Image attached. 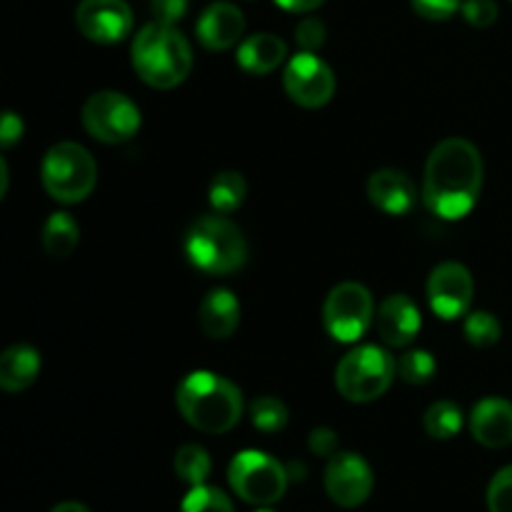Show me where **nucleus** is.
Masks as SVG:
<instances>
[{
    "label": "nucleus",
    "mask_w": 512,
    "mask_h": 512,
    "mask_svg": "<svg viewBox=\"0 0 512 512\" xmlns=\"http://www.w3.org/2000/svg\"><path fill=\"white\" fill-rule=\"evenodd\" d=\"M75 25L93 43L113 45L133 30V10L125 0H80Z\"/></svg>",
    "instance_id": "f8f14e48"
},
{
    "label": "nucleus",
    "mask_w": 512,
    "mask_h": 512,
    "mask_svg": "<svg viewBox=\"0 0 512 512\" xmlns=\"http://www.w3.org/2000/svg\"><path fill=\"white\" fill-rule=\"evenodd\" d=\"M420 325H423V318H420L418 305L403 293L388 295L375 315L380 340L390 348H405L413 343L420 333Z\"/></svg>",
    "instance_id": "4468645a"
},
{
    "label": "nucleus",
    "mask_w": 512,
    "mask_h": 512,
    "mask_svg": "<svg viewBox=\"0 0 512 512\" xmlns=\"http://www.w3.org/2000/svg\"><path fill=\"white\" fill-rule=\"evenodd\" d=\"M415 13L428 20H448L463 5V0H410Z\"/></svg>",
    "instance_id": "2f4dec72"
},
{
    "label": "nucleus",
    "mask_w": 512,
    "mask_h": 512,
    "mask_svg": "<svg viewBox=\"0 0 512 512\" xmlns=\"http://www.w3.org/2000/svg\"><path fill=\"white\" fill-rule=\"evenodd\" d=\"M83 125L88 135L108 145L125 143L140 130V110L118 90L93 93L83 105Z\"/></svg>",
    "instance_id": "1a4fd4ad"
},
{
    "label": "nucleus",
    "mask_w": 512,
    "mask_h": 512,
    "mask_svg": "<svg viewBox=\"0 0 512 512\" xmlns=\"http://www.w3.org/2000/svg\"><path fill=\"white\" fill-rule=\"evenodd\" d=\"M80 228L70 213H53L43 225V248L53 258H68L78 248Z\"/></svg>",
    "instance_id": "412c9836"
},
{
    "label": "nucleus",
    "mask_w": 512,
    "mask_h": 512,
    "mask_svg": "<svg viewBox=\"0 0 512 512\" xmlns=\"http://www.w3.org/2000/svg\"><path fill=\"white\" fill-rule=\"evenodd\" d=\"M288 408H285L283 400L273 398V395H263V398L253 400L250 403V420H253L255 428L265 435L280 433V430L288 425Z\"/></svg>",
    "instance_id": "393cba45"
},
{
    "label": "nucleus",
    "mask_w": 512,
    "mask_h": 512,
    "mask_svg": "<svg viewBox=\"0 0 512 512\" xmlns=\"http://www.w3.org/2000/svg\"><path fill=\"white\" fill-rule=\"evenodd\" d=\"M180 512H235L233 503L228 495L218 488H208V485H198L190 490L183 500Z\"/></svg>",
    "instance_id": "cd10ccee"
},
{
    "label": "nucleus",
    "mask_w": 512,
    "mask_h": 512,
    "mask_svg": "<svg viewBox=\"0 0 512 512\" xmlns=\"http://www.w3.org/2000/svg\"><path fill=\"white\" fill-rule=\"evenodd\" d=\"M460 13L473 28H490L498 20V3L495 0H463Z\"/></svg>",
    "instance_id": "c756f323"
},
{
    "label": "nucleus",
    "mask_w": 512,
    "mask_h": 512,
    "mask_svg": "<svg viewBox=\"0 0 512 512\" xmlns=\"http://www.w3.org/2000/svg\"><path fill=\"white\" fill-rule=\"evenodd\" d=\"M40 353L33 345H10L0 353V390L23 393L38 380Z\"/></svg>",
    "instance_id": "6ab92c4d"
},
{
    "label": "nucleus",
    "mask_w": 512,
    "mask_h": 512,
    "mask_svg": "<svg viewBox=\"0 0 512 512\" xmlns=\"http://www.w3.org/2000/svg\"><path fill=\"white\" fill-rule=\"evenodd\" d=\"M198 320L208 338H230L240 325V300L225 288L210 290L203 298V303H200Z\"/></svg>",
    "instance_id": "a211bd4d"
},
{
    "label": "nucleus",
    "mask_w": 512,
    "mask_h": 512,
    "mask_svg": "<svg viewBox=\"0 0 512 512\" xmlns=\"http://www.w3.org/2000/svg\"><path fill=\"white\" fill-rule=\"evenodd\" d=\"M308 445L315 455H320V458H333V455L338 453V433L330 428H315L313 433H310Z\"/></svg>",
    "instance_id": "72a5a7b5"
},
{
    "label": "nucleus",
    "mask_w": 512,
    "mask_h": 512,
    "mask_svg": "<svg viewBox=\"0 0 512 512\" xmlns=\"http://www.w3.org/2000/svg\"><path fill=\"white\" fill-rule=\"evenodd\" d=\"M375 320L373 295L360 283H340L323 305L325 330L338 343H358Z\"/></svg>",
    "instance_id": "6e6552de"
},
{
    "label": "nucleus",
    "mask_w": 512,
    "mask_h": 512,
    "mask_svg": "<svg viewBox=\"0 0 512 512\" xmlns=\"http://www.w3.org/2000/svg\"><path fill=\"white\" fill-rule=\"evenodd\" d=\"M25 133V123L15 110H0V150L13 148Z\"/></svg>",
    "instance_id": "473e14b6"
},
{
    "label": "nucleus",
    "mask_w": 512,
    "mask_h": 512,
    "mask_svg": "<svg viewBox=\"0 0 512 512\" xmlns=\"http://www.w3.org/2000/svg\"><path fill=\"white\" fill-rule=\"evenodd\" d=\"M185 255L208 275H230L248 260V243L238 225L223 215L198 218L185 233Z\"/></svg>",
    "instance_id": "20e7f679"
},
{
    "label": "nucleus",
    "mask_w": 512,
    "mask_h": 512,
    "mask_svg": "<svg viewBox=\"0 0 512 512\" xmlns=\"http://www.w3.org/2000/svg\"><path fill=\"white\" fill-rule=\"evenodd\" d=\"M325 490L340 508H358L373 493V470L355 453H335L325 468Z\"/></svg>",
    "instance_id": "ddd939ff"
},
{
    "label": "nucleus",
    "mask_w": 512,
    "mask_h": 512,
    "mask_svg": "<svg viewBox=\"0 0 512 512\" xmlns=\"http://www.w3.org/2000/svg\"><path fill=\"white\" fill-rule=\"evenodd\" d=\"M188 10V0H153V13L160 23L173 25Z\"/></svg>",
    "instance_id": "f704fd0d"
},
{
    "label": "nucleus",
    "mask_w": 512,
    "mask_h": 512,
    "mask_svg": "<svg viewBox=\"0 0 512 512\" xmlns=\"http://www.w3.org/2000/svg\"><path fill=\"white\" fill-rule=\"evenodd\" d=\"M275 3H278L280 8L290 10V13H310V10H315L318 5H323L325 0H275Z\"/></svg>",
    "instance_id": "c9c22d12"
},
{
    "label": "nucleus",
    "mask_w": 512,
    "mask_h": 512,
    "mask_svg": "<svg viewBox=\"0 0 512 512\" xmlns=\"http://www.w3.org/2000/svg\"><path fill=\"white\" fill-rule=\"evenodd\" d=\"M40 180L50 198L73 205L93 193L98 183V165L83 145L58 143L45 153Z\"/></svg>",
    "instance_id": "39448f33"
},
{
    "label": "nucleus",
    "mask_w": 512,
    "mask_h": 512,
    "mask_svg": "<svg viewBox=\"0 0 512 512\" xmlns=\"http://www.w3.org/2000/svg\"><path fill=\"white\" fill-rule=\"evenodd\" d=\"M435 368H438V363H435V358L428 350H408L405 355H400L398 365H395V373L405 383L425 385L428 380H433Z\"/></svg>",
    "instance_id": "bb28decb"
},
{
    "label": "nucleus",
    "mask_w": 512,
    "mask_h": 512,
    "mask_svg": "<svg viewBox=\"0 0 512 512\" xmlns=\"http://www.w3.org/2000/svg\"><path fill=\"white\" fill-rule=\"evenodd\" d=\"M230 488L250 505H273L285 495L290 483L288 468L258 450H243L228 468Z\"/></svg>",
    "instance_id": "0eeeda50"
},
{
    "label": "nucleus",
    "mask_w": 512,
    "mask_h": 512,
    "mask_svg": "<svg viewBox=\"0 0 512 512\" xmlns=\"http://www.w3.org/2000/svg\"><path fill=\"white\" fill-rule=\"evenodd\" d=\"M135 73L150 88L170 90L183 83L193 70V48L178 28L168 23L143 25L130 48Z\"/></svg>",
    "instance_id": "7ed1b4c3"
},
{
    "label": "nucleus",
    "mask_w": 512,
    "mask_h": 512,
    "mask_svg": "<svg viewBox=\"0 0 512 512\" xmlns=\"http://www.w3.org/2000/svg\"><path fill=\"white\" fill-rule=\"evenodd\" d=\"M285 93L303 108H323L335 95V73L315 53H298L290 58L283 75Z\"/></svg>",
    "instance_id": "9d476101"
},
{
    "label": "nucleus",
    "mask_w": 512,
    "mask_h": 512,
    "mask_svg": "<svg viewBox=\"0 0 512 512\" xmlns=\"http://www.w3.org/2000/svg\"><path fill=\"white\" fill-rule=\"evenodd\" d=\"M245 195H248V183L238 170H223L213 178L208 190V200L213 205L215 213L228 215L243 205Z\"/></svg>",
    "instance_id": "4be33fe9"
},
{
    "label": "nucleus",
    "mask_w": 512,
    "mask_h": 512,
    "mask_svg": "<svg viewBox=\"0 0 512 512\" xmlns=\"http://www.w3.org/2000/svg\"><path fill=\"white\" fill-rule=\"evenodd\" d=\"M175 475L190 488L205 485L210 475V455L200 445H183L175 453Z\"/></svg>",
    "instance_id": "b1692460"
},
{
    "label": "nucleus",
    "mask_w": 512,
    "mask_h": 512,
    "mask_svg": "<svg viewBox=\"0 0 512 512\" xmlns=\"http://www.w3.org/2000/svg\"><path fill=\"white\" fill-rule=\"evenodd\" d=\"M325 35H328V30H325V23L320 18H303L298 23V30H295V40L308 53H315L318 48H323Z\"/></svg>",
    "instance_id": "7c9ffc66"
},
{
    "label": "nucleus",
    "mask_w": 512,
    "mask_h": 512,
    "mask_svg": "<svg viewBox=\"0 0 512 512\" xmlns=\"http://www.w3.org/2000/svg\"><path fill=\"white\" fill-rule=\"evenodd\" d=\"M8 183H10L8 163H5V158H3V155H0V200H3L5 193H8Z\"/></svg>",
    "instance_id": "e433bc0d"
},
{
    "label": "nucleus",
    "mask_w": 512,
    "mask_h": 512,
    "mask_svg": "<svg viewBox=\"0 0 512 512\" xmlns=\"http://www.w3.org/2000/svg\"><path fill=\"white\" fill-rule=\"evenodd\" d=\"M490 512H512V465L500 470L488 488Z\"/></svg>",
    "instance_id": "c85d7f7f"
},
{
    "label": "nucleus",
    "mask_w": 512,
    "mask_h": 512,
    "mask_svg": "<svg viewBox=\"0 0 512 512\" xmlns=\"http://www.w3.org/2000/svg\"><path fill=\"white\" fill-rule=\"evenodd\" d=\"M483 173V155L470 140L448 138L435 145L423 175V200L430 213L443 220L465 218L478 203Z\"/></svg>",
    "instance_id": "f257e3e1"
},
{
    "label": "nucleus",
    "mask_w": 512,
    "mask_h": 512,
    "mask_svg": "<svg viewBox=\"0 0 512 512\" xmlns=\"http://www.w3.org/2000/svg\"><path fill=\"white\" fill-rule=\"evenodd\" d=\"M288 55L283 40L273 33H255L245 38L238 48V63L250 75H268Z\"/></svg>",
    "instance_id": "aec40b11"
},
{
    "label": "nucleus",
    "mask_w": 512,
    "mask_h": 512,
    "mask_svg": "<svg viewBox=\"0 0 512 512\" xmlns=\"http://www.w3.org/2000/svg\"><path fill=\"white\" fill-rule=\"evenodd\" d=\"M473 275L460 263H443L430 273L428 303L433 313L443 320H458L468 315L473 305Z\"/></svg>",
    "instance_id": "9b49d317"
},
{
    "label": "nucleus",
    "mask_w": 512,
    "mask_h": 512,
    "mask_svg": "<svg viewBox=\"0 0 512 512\" xmlns=\"http://www.w3.org/2000/svg\"><path fill=\"white\" fill-rule=\"evenodd\" d=\"M425 433L435 440H450L463 430V410L450 400H440L425 410Z\"/></svg>",
    "instance_id": "5701e85b"
},
{
    "label": "nucleus",
    "mask_w": 512,
    "mask_h": 512,
    "mask_svg": "<svg viewBox=\"0 0 512 512\" xmlns=\"http://www.w3.org/2000/svg\"><path fill=\"white\" fill-rule=\"evenodd\" d=\"M463 330L468 343L475 345V348H493V345L500 340V335H503L500 320L495 318L493 313H488V310H475V313H468Z\"/></svg>",
    "instance_id": "a878e982"
},
{
    "label": "nucleus",
    "mask_w": 512,
    "mask_h": 512,
    "mask_svg": "<svg viewBox=\"0 0 512 512\" xmlns=\"http://www.w3.org/2000/svg\"><path fill=\"white\" fill-rule=\"evenodd\" d=\"M470 433L485 448L512 443V403L505 398H483L470 413Z\"/></svg>",
    "instance_id": "f3484780"
},
{
    "label": "nucleus",
    "mask_w": 512,
    "mask_h": 512,
    "mask_svg": "<svg viewBox=\"0 0 512 512\" xmlns=\"http://www.w3.org/2000/svg\"><path fill=\"white\" fill-rule=\"evenodd\" d=\"M258 512H273V510H258Z\"/></svg>",
    "instance_id": "58836bf2"
},
{
    "label": "nucleus",
    "mask_w": 512,
    "mask_h": 512,
    "mask_svg": "<svg viewBox=\"0 0 512 512\" xmlns=\"http://www.w3.org/2000/svg\"><path fill=\"white\" fill-rule=\"evenodd\" d=\"M368 198L378 210L388 215H408L415 208L418 190L413 180L395 168L375 170L368 180Z\"/></svg>",
    "instance_id": "dca6fc26"
},
{
    "label": "nucleus",
    "mask_w": 512,
    "mask_h": 512,
    "mask_svg": "<svg viewBox=\"0 0 512 512\" xmlns=\"http://www.w3.org/2000/svg\"><path fill=\"white\" fill-rule=\"evenodd\" d=\"M395 365L393 355L378 345L350 350L335 370L338 393L350 403H373L393 385Z\"/></svg>",
    "instance_id": "423d86ee"
},
{
    "label": "nucleus",
    "mask_w": 512,
    "mask_h": 512,
    "mask_svg": "<svg viewBox=\"0 0 512 512\" xmlns=\"http://www.w3.org/2000/svg\"><path fill=\"white\" fill-rule=\"evenodd\" d=\"M50 512H90V510L80 503H60V505H55Z\"/></svg>",
    "instance_id": "4c0bfd02"
},
{
    "label": "nucleus",
    "mask_w": 512,
    "mask_h": 512,
    "mask_svg": "<svg viewBox=\"0 0 512 512\" xmlns=\"http://www.w3.org/2000/svg\"><path fill=\"white\" fill-rule=\"evenodd\" d=\"M180 415L185 423L208 435H223L243 418V393L238 385L210 370H195L175 393Z\"/></svg>",
    "instance_id": "f03ea898"
},
{
    "label": "nucleus",
    "mask_w": 512,
    "mask_h": 512,
    "mask_svg": "<svg viewBox=\"0 0 512 512\" xmlns=\"http://www.w3.org/2000/svg\"><path fill=\"white\" fill-rule=\"evenodd\" d=\"M195 33H198V40L208 50H230L235 43H240L245 33V15L238 5L233 3H220L208 5L200 15L198 25H195Z\"/></svg>",
    "instance_id": "2eb2a0df"
}]
</instances>
